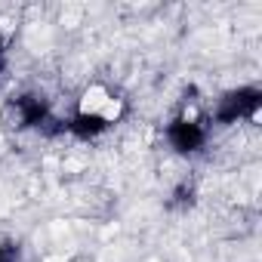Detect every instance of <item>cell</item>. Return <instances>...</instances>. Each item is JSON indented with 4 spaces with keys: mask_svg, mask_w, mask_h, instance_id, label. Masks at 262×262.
<instances>
[{
    "mask_svg": "<svg viewBox=\"0 0 262 262\" xmlns=\"http://www.w3.org/2000/svg\"><path fill=\"white\" fill-rule=\"evenodd\" d=\"M108 99H111V93H108L102 83H90V86L83 90L80 102H77V111H80L83 117H99V111L105 108Z\"/></svg>",
    "mask_w": 262,
    "mask_h": 262,
    "instance_id": "6da1fadb",
    "label": "cell"
}]
</instances>
